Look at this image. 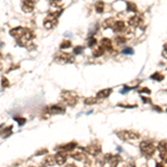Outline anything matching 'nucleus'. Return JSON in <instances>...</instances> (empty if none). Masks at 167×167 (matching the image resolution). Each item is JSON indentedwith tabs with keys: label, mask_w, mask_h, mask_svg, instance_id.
<instances>
[{
	"label": "nucleus",
	"mask_w": 167,
	"mask_h": 167,
	"mask_svg": "<svg viewBox=\"0 0 167 167\" xmlns=\"http://www.w3.org/2000/svg\"><path fill=\"white\" fill-rule=\"evenodd\" d=\"M112 30L116 32H124L127 31V28H126V24L123 20H116L114 26H112Z\"/></svg>",
	"instance_id": "nucleus-9"
},
{
	"label": "nucleus",
	"mask_w": 167,
	"mask_h": 167,
	"mask_svg": "<svg viewBox=\"0 0 167 167\" xmlns=\"http://www.w3.org/2000/svg\"><path fill=\"white\" fill-rule=\"evenodd\" d=\"M96 44H97V40L95 39L94 37L89 38V40H88V46H89V47H94V46H95Z\"/></svg>",
	"instance_id": "nucleus-28"
},
{
	"label": "nucleus",
	"mask_w": 167,
	"mask_h": 167,
	"mask_svg": "<svg viewBox=\"0 0 167 167\" xmlns=\"http://www.w3.org/2000/svg\"><path fill=\"white\" fill-rule=\"evenodd\" d=\"M76 147H77V143H75V141H71V143L69 144H66V145H63V146H59L57 147L58 150H63V151H70L73 150V149H75Z\"/></svg>",
	"instance_id": "nucleus-15"
},
{
	"label": "nucleus",
	"mask_w": 167,
	"mask_h": 167,
	"mask_svg": "<svg viewBox=\"0 0 167 167\" xmlns=\"http://www.w3.org/2000/svg\"><path fill=\"white\" fill-rule=\"evenodd\" d=\"M57 25V18L56 17H52L50 15H48V17H46L44 20V27L46 29H52L54 27Z\"/></svg>",
	"instance_id": "nucleus-7"
},
{
	"label": "nucleus",
	"mask_w": 167,
	"mask_h": 167,
	"mask_svg": "<svg viewBox=\"0 0 167 167\" xmlns=\"http://www.w3.org/2000/svg\"><path fill=\"white\" fill-rule=\"evenodd\" d=\"M139 93H141V94H150V90L148 88H141L139 89Z\"/></svg>",
	"instance_id": "nucleus-32"
},
{
	"label": "nucleus",
	"mask_w": 167,
	"mask_h": 167,
	"mask_svg": "<svg viewBox=\"0 0 167 167\" xmlns=\"http://www.w3.org/2000/svg\"><path fill=\"white\" fill-rule=\"evenodd\" d=\"M70 156L74 159H76V160H84L85 159V154H84V150L81 148H78L76 149V150L71 151Z\"/></svg>",
	"instance_id": "nucleus-14"
},
{
	"label": "nucleus",
	"mask_w": 167,
	"mask_h": 167,
	"mask_svg": "<svg viewBox=\"0 0 167 167\" xmlns=\"http://www.w3.org/2000/svg\"><path fill=\"white\" fill-rule=\"evenodd\" d=\"M99 46H102V47L104 48V50H112V41H110L108 38H104V39H102Z\"/></svg>",
	"instance_id": "nucleus-17"
},
{
	"label": "nucleus",
	"mask_w": 167,
	"mask_h": 167,
	"mask_svg": "<svg viewBox=\"0 0 167 167\" xmlns=\"http://www.w3.org/2000/svg\"><path fill=\"white\" fill-rule=\"evenodd\" d=\"M66 112L65 107L60 106V105H51L49 107L46 108V112L50 115H58V114H64Z\"/></svg>",
	"instance_id": "nucleus-5"
},
{
	"label": "nucleus",
	"mask_w": 167,
	"mask_h": 167,
	"mask_svg": "<svg viewBox=\"0 0 167 167\" xmlns=\"http://www.w3.org/2000/svg\"><path fill=\"white\" fill-rule=\"evenodd\" d=\"M35 8V2L34 0H22L21 2V9L26 13H30Z\"/></svg>",
	"instance_id": "nucleus-6"
},
{
	"label": "nucleus",
	"mask_w": 167,
	"mask_h": 167,
	"mask_svg": "<svg viewBox=\"0 0 167 167\" xmlns=\"http://www.w3.org/2000/svg\"><path fill=\"white\" fill-rule=\"evenodd\" d=\"M71 47V41L68 39H65L61 44H60V49H67V48Z\"/></svg>",
	"instance_id": "nucleus-22"
},
{
	"label": "nucleus",
	"mask_w": 167,
	"mask_h": 167,
	"mask_svg": "<svg viewBox=\"0 0 167 167\" xmlns=\"http://www.w3.org/2000/svg\"><path fill=\"white\" fill-rule=\"evenodd\" d=\"M9 85H10V83H9V80L6 77H2V79H1V86L3 87V88H6V87H9Z\"/></svg>",
	"instance_id": "nucleus-26"
},
{
	"label": "nucleus",
	"mask_w": 167,
	"mask_h": 167,
	"mask_svg": "<svg viewBox=\"0 0 167 167\" xmlns=\"http://www.w3.org/2000/svg\"><path fill=\"white\" fill-rule=\"evenodd\" d=\"M2 69V64H1V54H0V70Z\"/></svg>",
	"instance_id": "nucleus-36"
},
{
	"label": "nucleus",
	"mask_w": 167,
	"mask_h": 167,
	"mask_svg": "<svg viewBox=\"0 0 167 167\" xmlns=\"http://www.w3.org/2000/svg\"><path fill=\"white\" fill-rule=\"evenodd\" d=\"M44 164L46 165V166H52V165L56 164V160H55V156L54 155H48L47 157H46V159H45Z\"/></svg>",
	"instance_id": "nucleus-19"
},
{
	"label": "nucleus",
	"mask_w": 167,
	"mask_h": 167,
	"mask_svg": "<svg viewBox=\"0 0 167 167\" xmlns=\"http://www.w3.org/2000/svg\"><path fill=\"white\" fill-rule=\"evenodd\" d=\"M83 150L88 153L89 155H94V156H96V155H98L100 151H102V147L98 146V145H90V146L84 148Z\"/></svg>",
	"instance_id": "nucleus-11"
},
{
	"label": "nucleus",
	"mask_w": 167,
	"mask_h": 167,
	"mask_svg": "<svg viewBox=\"0 0 167 167\" xmlns=\"http://www.w3.org/2000/svg\"><path fill=\"white\" fill-rule=\"evenodd\" d=\"M98 103V99L95 98V97H89V98H86L85 99V104L86 105H94Z\"/></svg>",
	"instance_id": "nucleus-23"
},
{
	"label": "nucleus",
	"mask_w": 167,
	"mask_h": 167,
	"mask_svg": "<svg viewBox=\"0 0 167 167\" xmlns=\"http://www.w3.org/2000/svg\"><path fill=\"white\" fill-rule=\"evenodd\" d=\"M48 1H49L52 6H55V5H57V3H59L61 0H48Z\"/></svg>",
	"instance_id": "nucleus-33"
},
{
	"label": "nucleus",
	"mask_w": 167,
	"mask_h": 167,
	"mask_svg": "<svg viewBox=\"0 0 167 167\" xmlns=\"http://www.w3.org/2000/svg\"><path fill=\"white\" fill-rule=\"evenodd\" d=\"M123 54H125V55H133L134 50L131 49V48H125V49L123 50Z\"/></svg>",
	"instance_id": "nucleus-30"
},
{
	"label": "nucleus",
	"mask_w": 167,
	"mask_h": 167,
	"mask_svg": "<svg viewBox=\"0 0 167 167\" xmlns=\"http://www.w3.org/2000/svg\"><path fill=\"white\" fill-rule=\"evenodd\" d=\"M104 8H105V3L103 1H97L95 3V9H96V11L98 13H102L104 11Z\"/></svg>",
	"instance_id": "nucleus-20"
},
{
	"label": "nucleus",
	"mask_w": 167,
	"mask_h": 167,
	"mask_svg": "<svg viewBox=\"0 0 167 167\" xmlns=\"http://www.w3.org/2000/svg\"><path fill=\"white\" fill-rule=\"evenodd\" d=\"M156 167H164V165H163V163H157Z\"/></svg>",
	"instance_id": "nucleus-35"
},
{
	"label": "nucleus",
	"mask_w": 167,
	"mask_h": 167,
	"mask_svg": "<svg viewBox=\"0 0 167 167\" xmlns=\"http://www.w3.org/2000/svg\"><path fill=\"white\" fill-rule=\"evenodd\" d=\"M139 148H141V154L146 157H151L155 154V151H156V146H155V144L150 141H141V145H139Z\"/></svg>",
	"instance_id": "nucleus-1"
},
{
	"label": "nucleus",
	"mask_w": 167,
	"mask_h": 167,
	"mask_svg": "<svg viewBox=\"0 0 167 167\" xmlns=\"http://www.w3.org/2000/svg\"><path fill=\"white\" fill-rule=\"evenodd\" d=\"M151 79H154V80H157V81H162L164 79V75L159 73H155L154 75L151 76Z\"/></svg>",
	"instance_id": "nucleus-25"
},
{
	"label": "nucleus",
	"mask_w": 167,
	"mask_h": 167,
	"mask_svg": "<svg viewBox=\"0 0 167 167\" xmlns=\"http://www.w3.org/2000/svg\"><path fill=\"white\" fill-rule=\"evenodd\" d=\"M15 120H17V122H18V124L19 125H25V124H26V119H25V118H19V117H16L15 118Z\"/></svg>",
	"instance_id": "nucleus-31"
},
{
	"label": "nucleus",
	"mask_w": 167,
	"mask_h": 167,
	"mask_svg": "<svg viewBox=\"0 0 167 167\" xmlns=\"http://www.w3.org/2000/svg\"><path fill=\"white\" fill-rule=\"evenodd\" d=\"M112 93V88H106V89H103V90H99V92L97 93V99H104V98H107Z\"/></svg>",
	"instance_id": "nucleus-16"
},
{
	"label": "nucleus",
	"mask_w": 167,
	"mask_h": 167,
	"mask_svg": "<svg viewBox=\"0 0 167 167\" xmlns=\"http://www.w3.org/2000/svg\"><path fill=\"white\" fill-rule=\"evenodd\" d=\"M104 52H105L104 48H103L102 46H98V47H97L96 49L93 51V56H94V57H100V56H102Z\"/></svg>",
	"instance_id": "nucleus-21"
},
{
	"label": "nucleus",
	"mask_w": 167,
	"mask_h": 167,
	"mask_svg": "<svg viewBox=\"0 0 167 167\" xmlns=\"http://www.w3.org/2000/svg\"><path fill=\"white\" fill-rule=\"evenodd\" d=\"M55 156V160L56 163H57L58 165H64L66 163V160H67V153L66 151H63V150H60L58 151L57 154L54 155Z\"/></svg>",
	"instance_id": "nucleus-10"
},
{
	"label": "nucleus",
	"mask_w": 167,
	"mask_h": 167,
	"mask_svg": "<svg viewBox=\"0 0 167 167\" xmlns=\"http://www.w3.org/2000/svg\"><path fill=\"white\" fill-rule=\"evenodd\" d=\"M158 149H159V153H160L162 159L164 162H166V139H163L162 141H159Z\"/></svg>",
	"instance_id": "nucleus-13"
},
{
	"label": "nucleus",
	"mask_w": 167,
	"mask_h": 167,
	"mask_svg": "<svg viewBox=\"0 0 167 167\" xmlns=\"http://www.w3.org/2000/svg\"><path fill=\"white\" fill-rule=\"evenodd\" d=\"M31 167H32V166H31Z\"/></svg>",
	"instance_id": "nucleus-38"
},
{
	"label": "nucleus",
	"mask_w": 167,
	"mask_h": 167,
	"mask_svg": "<svg viewBox=\"0 0 167 167\" xmlns=\"http://www.w3.org/2000/svg\"><path fill=\"white\" fill-rule=\"evenodd\" d=\"M66 167H77V166H76V165H74V164H68Z\"/></svg>",
	"instance_id": "nucleus-37"
},
{
	"label": "nucleus",
	"mask_w": 167,
	"mask_h": 167,
	"mask_svg": "<svg viewBox=\"0 0 167 167\" xmlns=\"http://www.w3.org/2000/svg\"><path fill=\"white\" fill-rule=\"evenodd\" d=\"M55 60L59 64H67V63H73L74 57H73V55L68 54V52L60 51V52H58V54H56Z\"/></svg>",
	"instance_id": "nucleus-3"
},
{
	"label": "nucleus",
	"mask_w": 167,
	"mask_h": 167,
	"mask_svg": "<svg viewBox=\"0 0 167 167\" xmlns=\"http://www.w3.org/2000/svg\"><path fill=\"white\" fill-rule=\"evenodd\" d=\"M126 38L125 37H122V36H119V37H117L116 38V42H117V45H123V44H125L126 42Z\"/></svg>",
	"instance_id": "nucleus-27"
},
{
	"label": "nucleus",
	"mask_w": 167,
	"mask_h": 167,
	"mask_svg": "<svg viewBox=\"0 0 167 167\" xmlns=\"http://www.w3.org/2000/svg\"><path fill=\"white\" fill-rule=\"evenodd\" d=\"M27 28H22V27H17V28H13L10 30V35L12 37H15L16 39H19L22 35L25 34V31H26Z\"/></svg>",
	"instance_id": "nucleus-12"
},
{
	"label": "nucleus",
	"mask_w": 167,
	"mask_h": 167,
	"mask_svg": "<svg viewBox=\"0 0 167 167\" xmlns=\"http://www.w3.org/2000/svg\"><path fill=\"white\" fill-rule=\"evenodd\" d=\"M118 137L123 141H129V139H137L139 138V134L134 131H122L117 133Z\"/></svg>",
	"instance_id": "nucleus-4"
},
{
	"label": "nucleus",
	"mask_w": 167,
	"mask_h": 167,
	"mask_svg": "<svg viewBox=\"0 0 167 167\" xmlns=\"http://www.w3.org/2000/svg\"><path fill=\"white\" fill-rule=\"evenodd\" d=\"M127 11L137 12V7H136V5H134L133 2H127Z\"/></svg>",
	"instance_id": "nucleus-24"
},
{
	"label": "nucleus",
	"mask_w": 167,
	"mask_h": 167,
	"mask_svg": "<svg viewBox=\"0 0 167 167\" xmlns=\"http://www.w3.org/2000/svg\"><path fill=\"white\" fill-rule=\"evenodd\" d=\"M143 18H141V16H139V15H135V16H133L131 19H129V21H128V25L131 27H134V28H137V27H141V24H143Z\"/></svg>",
	"instance_id": "nucleus-8"
},
{
	"label": "nucleus",
	"mask_w": 167,
	"mask_h": 167,
	"mask_svg": "<svg viewBox=\"0 0 167 167\" xmlns=\"http://www.w3.org/2000/svg\"><path fill=\"white\" fill-rule=\"evenodd\" d=\"M141 98H143L144 103H149V102H150V99H148V98H145V97H141Z\"/></svg>",
	"instance_id": "nucleus-34"
},
{
	"label": "nucleus",
	"mask_w": 167,
	"mask_h": 167,
	"mask_svg": "<svg viewBox=\"0 0 167 167\" xmlns=\"http://www.w3.org/2000/svg\"><path fill=\"white\" fill-rule=\"evenodd\" d=\"M83 50H84V47H81V46L76 47L75 49H74V55H79L80 52H83Z\"/></svg>",
	"instance_id": "nucleus-29"
},
{
	"label": "nucleus",
	"mask_w": 167,
	"mask_h": 167,
	"mask_svg": "<svg viewBox=\"0 0 167 167\" xmlns=\"http://www.w3.org/2000/svg\"><path fill=\"white\" fill-rule=\"evenodd\" d=\"M115 21H116L115 18H107L104 21V24H103V28H105V29L112 28V26H114V24H115Z\"/></svg>",
	"instance_id": "nucleus-18"
},
{
	"label": "nucleus",
	"mask_w": 167,
	"mask_h": 167,
	"mask_svg": "<svg viewBox=\"0 0 167 167\" xmlns=\"http://www.w3.org/2000/svg\"><path fill=\"white\" fill-rule=\"evenodd\" d=\"M61 99H63L64 104L73 107V106H75V105L77 104V102H78V96L74 92H63V94H61Z\"/></svg>",
	"instance_id": "nucleus-2"
}]
</instances>
